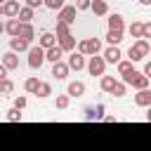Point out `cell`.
Returning <instances> with one entry per match:
<instances>
[{"label": "cell", "instance_id": "37", "mask_svg": "<svg viewBox=\"0 0 151 151\" xmlns=\"http://www.w3.org/2000/svg\"><path fill=\"white\" fill-rule=\"evenodd\" d=\"M24 5L31 9H38V7H45V0H24Z\"/></svg>", "mask_w": 151, "mask_h": 151}, {"label": "cell", "instance_id": "24", "mask_svg": "<svg viewBox=\"0 0 151 151\" xmlns=\"http://www.w3.org/2000/svg\"><path fill=\"white\" fill-rule=\"evenodd\" d=\"M33 17H35V9H31V7H26V5H24V7L19 9V17H17V19H19L21 24H31V21H33Z\"/></svg>", "mask_w": 151, "mask_h": 151}, {"label": "cell", "instance_id": "32", "mask_svg": "<svg viewBox=\"0 0 151 151\" xmlns=\"http://www.w3.org/2000/svg\"><path fill=\"white\" fill-rule=\"evenodd\" d=\"M14 92V83L7 78V80H0V94H12Z\"/></svg>", "mask_w": 151, "mask_h": 151}, {"label": "cell", "instance_id": "7", "mask_svg": "<svg viewBox=\"0 0 151 151\" xmlns=\"http://www.w3.org/2000/svg\"><path fill=\"white\" fill-rule=\"evenodd\" d=\"M101 57H104L106 64H116V66L123 61V52H120V47H106Z\"/></svg>", "mask_w": 151, "mask_h": 151}, {"label": "cell", "instance_id": "29", "mask_svg": "<svg viewBox=\"0 0 151 151\" xmlns=\"http://www.w3.org/2000/svg\"><path fill=\"white\" fill-rule=\"evenodd\" d=\"M68 104H71V97H68V94H57V99H54V106H57L59 111L68 109Z\"/></svg>", "mask_w": 151, "mask_h": 151}, {"label": "cell", "instance_id": "11", "mask_svg": "<svg viewBox=\"0 0 151 151\" xmlns=\"http://www.w3.org/2000/svg\"><path fill=\"white\" fill-rule=\"evenodd\" d=\"M19 9H21V5H19V0H7V2L2 5V12H5V19H17V17H19Z\"/></svg>", "mask_w": 151, "mask_h": 151}, {"label": "cell", "instance_id": "4", "mask_svg": "<svg viewBox=\"0 0 151 151\" xmlns=\"http://www.w3.org/2000/svg\"><path fill=\"white\" fill-rule=\"evenodd\" d=\"M104 71H106V61H104V57H101V54L90 57V61H87V73L94 76V78H101Z\"/></svg>", "mask_w": 151, "mask_h": 151}, {"label": "cell", "instance_id": "34", "mask_svg": "<svg viewBox=\"0 0 151 151\" xmlns=\"http://www.w3.org/2000/svg\"><path fill=\"white\" fill-rule=\"evenodd\" d=\"M45 7L52 9V12H59L61 7H66V2L64 0H45Z\"/></svg>", "mask_w": 151, "mask_h": 151}, {"label": "cell", "instance_id": "47", "mask_svg": "<svg viewBox=\"0 0 151 151\" xmlns=\"http://www.w3.org/2000/svg\"><path fill=\"white\" fill-rule=\"evenodd\" d=\"M0 17H5V12H2V5H0Z\"/></svg>", "mask_w": 151, "mask_h": 151}, {"label": "cell", "instance_id": "48", "mask_svg": "<svg viewBox=\"0 0 151 151\" xmlns=\"http://www.w3.org/2000/svg\"><path fill=\"white\" fill-rule=\"evenodd\" d=\"M5 2H7V0H0V5H5Z\"/></svg>", "mask_w": 151, "mask_h": 151}, {"label": "cell", "instance_id": "5", "mask_svg": "<svg viewBox=\"0 0 151 151\" xmlns=\"http://www.w3.org/2000/svg\"><path fill=\"white\" fill-rule=\"evenodd\" d=\"M76 14H78V9H76V5H66V7H61L59 12H57V21H64V24H73L76 21Z\"/></svg>", "mask_w": 151, "mask_h": 151}, {"label": "cell", "instance_id": "17", "mask_svg": "<svg viewBox=\"0 0 151 151\" xmlns=\"http://www.w3.org/2000/svg\"><path fill=\"white\" fill-rule=\"evenodd\" d=\"M66 52L59 47V45H54V47H50V50H45V59L50 61V64H57V61H61V57H64Z\"/></svg>", "mask_w": 151, "mask_h": 151}, {"label": "cell", "instance_id": "22", "mask_svg": "<svg viewBox=\"0 0 151 151\" xmlns=\"http://www.w3.org/2000/svg\"><path fill=\"white\" fill-rule=\"evenodd\" d=\"M118 80L113 78V76H101L99 78V87H101V92H106V94H111L113 92V85H116Z\"/></svg>", "mask_w": 151, "mask_h": 151}, {"label": "cell", "instance_id": "44", "mask_svg": "<svg viewBox=\"0 0 151 151\" xmlns=\"http://www.w3.org/2000/svg\"><path fill=\"white\" fill-rule=\"evenodd\" d=\"M139 5H144V7H149V5H151V0H139Z\"/></svg>", "mask_w": 151, "mask_h": 151}, {"label": "cell", "instance_id": "45", "mask_svg": "<svg viewBox=\"0 0 151 151\" xmlns=\"http://www.w3.org/2000/svg\"><path fill=\"white\" fill-rule=\"evenodd\" d=\"M146 120H149V123H151V106H149V109H146Z\"/></svg>", "mask_w": 151, "mask_h": 151}, {"label": "cell", "instance_id": "38", "mask_svg": "<svg viewBox=\"0 0 151 151\" xmlns=\"http://www.w3.org/2000/svg\"><path fill=\"white\" fill-rule=\"evenodd\" d=\"M142 38L149 40L151 38V21H144V31H142Z\"/></svg>", "mask_w": 151, "mask_h": 151}, {"label": "cell", "instance_id": "35", "mask_svg": "<svg viewBox=\"0 0 151 151\" xmlns=\"http://www.w3.org/2000/svg\"><path fill=\"white\" fill-rule=\"evenodd\" d=\"M26 104H28V99H26L24 94H19V97H14V109H19V111H24V109H26Z\"/></svg>", "mask_w": 151, "mask_h": 151}, {"label": "cell", "instance_id": "15", "mask_svg": "<svg viewBox=\"0 0 151 151\" xmlns=\"http://www.w3.org/2000/svg\"><path fill=\"white\" fill-rule=\"evenodd\" d=\"M57 40H59V38H57L52 31H45V33L38 38V45H40L42 50H50V47H54V45H57Z\"/></svg>", "mask_w": 151, "mask_h": 151}, {"label": "cell", "instance_id": "19", "mask_svg": "<svg viewBox=\"0 0 151 151\" xmlns=\"http://www.w3.org/2000/svg\"><path fill=\"white\" fill-rule=\"evenodd\" d=\"M19 28H21V21H19V19H7V21H5V33H7V35L17 38V35H19Z\"/></svg>", "mask_w": 151, "mask_h": 151}, {"label": "cell", "instance_id": "42", "mask_svg": "<svg viewBox=\"0 0 151 151\" xmlns=\"http://www.w3.org/2000/svg\"><path fill=\"white\" fill-rule=\"evenodd\" d=\"M7 73H9V71H7V68L0 64V80H7Z\"/></svg>", "mask_w": 151, "mask_h": 151}, {"label": "cell", "instance_id": "30", "mask_svg": "<svg viewBox=\"0 0 151 151\" xmlns=\"http://www.w3.org/2000/svg\"><path fill=\"white\" fill-rule=\"evenodd\" d=\"M132 68H134V66H132V61H130V59H123V61L118 64V76L123 78V76H127Z\"/></svg>", "mask_w": 151, "mask_h": 151}, {"label": "cell", "instance_id": "43", "mask_svg": "<svg viewBox=\"0 0 151 151\" xmlns=\"http://www.w3.org/2000/svg\"><path fill=\"white\" fill-rule=\"evenodd\" d=\"M101 120H104V123H116V120H118V118H116V116H104V118H101Z\"/></svg>", "mask_w": 151, "mask_h": 151}, {"label": "cell", "instance_id": "46", "mask_svg": "<svg viewBox=\"0 0 151 151\" xmlns=\"http://www.w3.org/2000/svg\"><path fill=\"white\" fill-rule=\"evenodd\" d=\"M5 33V21H0V35Z\"/></svg>", "mask_w": 151, "mask_h": 151}, {"label": "cell", "instance_id": "31", "mask_svg": "<svg viewBox=\"0 0 151 151\" xmlns=\"http://www.w3.org/2000/svg\"><path fill=\"white\" fill-rule=\"evenodd\" d=\"M127 94V85L123 83V80H118L116 85H113V92H111V97H125Z\"/></svg>", "mask_w": 151, "mask_h": 151}, {"label": "cell", "instance_id": "20", "mask_svg": "<svg viewBox=\"0 0 151 151\" xmlns=\"http://www.w3.org/2000/svg\"><path fill=\"white\" fill-rule=\"evenodd\" d=\"M106 42H109V47H118L120 42H123V31H106Z\"/></svg>", "mask_w": 151, "mask_h": 151}, {"label": "cell", "instance_id": "26", "mask_svg": "<svg viewBox=\"0 0 151 151\" xmlns=\"http://www.w3.org/2000/svg\"><path fill=\"white\" fill-rule=\"evenodd\" d=\"M52 94V85L50 83H45V80H40V85H38V92H35V97L38 99H47Z\"/></svg>", "mask_w": 151, "mask_h": 151}, {"label": "cell", "instance_id": "25", "mask_svg": "<svg viewBox=\"0 0 151 151\" xmlns=\"http://www.w3.org/2000/svg\"><path fill=\"white\" fill-rule=\"evenodd\" d=\"M142 31H144V21H132L130 26H127V33L132 35V38H142Z\"/></svg>", "mask_w": 151, "mask_h": 151}, {"label": "cell", "instance_id": "8", "mask_svg": "<svg viewBox=\"0 0 151 151\" xmlns=\"http://www.w3.org/2000/svg\"><path fill=\"white\" fill-rule=\"evenodd\" d=\"M68 68L71 71H83V68H87V61H85V57L80 54V52H71V57H68Z\"/></svg>", "mask_w": 151, "mask_h": 151}, {"label": "cell", "instance_id": "2", "mask_svg": "<svg viewBox=\"0 0 151 151\" xmlns=\"http://www.w3.org/2000/svg\"><path fill=\"white\" fill-rule=\"evenodd\" d=\"M123 83H125L127 87H132L134 92H139V90H146L151 80H149V78H146V76H144L142 71H137V68H132V71H130L127 76H123Z\"/></svg>", "mask_w": 151, "mask_h": 151}, {"label": "cell", "instance_id": "28", "mask_svg": "<svg viewBox=\"0 0 151 151\" xmlns=\"http://www.w3.org/2000/svg\"><path fill=\"white\" fill-rule=\"evenodd\" d=\"M38 85H40L38 78H26V80H24V90H26L28 94H35V92H38Z\"/></svg>", "mask_w": 151, "mask_h": 151}, {"label": "cell", "instance_id": "41", "mask_svg": "<svg viewBox=\"0 0 151 151\" xmlns=\"http://www.w3.org/2000/svg\"><path fill=\"white\" fill-rule=\"evenodd\" d=\"M142 73H144V76L151 80V61H146V64H144V71H142Z\"/></svg>", "mask_w": 151, "mask_h": 151}, {"label": "cell", "instance_id": "36", "mask_svg": "<svg viewBox=\"0 0 151 151\" xmlns=\"http://www.w3.org/2000/svg\"><path fill=\"white\" fill-rule=\"evenodd\" d=\"M92 7V0H76V9L78 12H85V9H90Z\"/></svg>", "mask_w": 151, "mask_h": 151}, {"label": "cell", "instance_id": "3", "mask_svg": "<svg viewBox=\"0 0 151 151\" xmlns=\"http://www.w3.org/2000/svg\"><path fill=\"white\" fill-rule=\"evenodd\" d=\"M47 59H45V50L40 47V45H31V50H28V66L35 71H40L42 68V64H45Z\"/></svg>", "mask_w": 151, "mask_h": 151}, {"label": "cell", "instance_id": "16", "mask_svg": "<svg viewBox=\"0 0 151 151\" xmlns=\"http://www.w3.org/2000/svg\"><path fill=\"white\" fill-rule=\"evenodd\" d=\"M9 50L12 52H28L31 50V42L28 40H24V38H9Z\"/></svg>", "mask_w": 151, "mask_h": 151}, {"label": "cell", "instance_id": "33", "mask_svg": "<svg viewBox=\"0 0 151 151\" xmlns=\"http://www.w3.org/2000/svg\"><path fill=\"white\" fill-rule=\"evenodd\" d=\"M21 118H24V116H21V111H19V109H14V106H12V109L7 111V120H9V123H21Z\"/></svg>", "mask_w": 151, "mask_h": 151}, {"label": "cell", "instance_id": "27", "mask_svg": "<svg viewBox=\"0 0 151 151\" xmlns=\"http://www.w3.org/2000/svg\"><path fill=\"white\" fill-rule=\"evenodd\" d=\"M54 35H57V38L71 35V26H68V24H64V21H57V26H54Z\"/></svg>", "mask_w": 151, "mask_h": 151}, {"label": "cell", "instance_id": "40", "mask_svg": "<svg viewBox=\"0 0 151 151\" xmlns=\"http://www.w3.org/2000/svg\"><path fill=\"white\" fill-rule=\"evenodd\" d=\"M94 116H97V120H101V118H104V106H101V104H97V106H94Z\"/></svg>", "mask_w": 151, "mask_h": 151}, {"label": "cell", "instance_id": "1", "mask_svg": "<svg viewBox=\"0 0 151 151\" xmlns=\"http://www.w3.org/2000/svg\"><path fill=\"white\" fill-rule=\"evenodd\" d=\"M149 52H151L149 40L139 38V40H134V42L130 45V50H127V59H130L132 64H137V61H142L144 57H149Z\"/></svg>", "mask_w": 151, "mask_h": 151}, {"label": "cell", "instance_id": "12", "mask_svg": "<svg viewBox=\"0 0 151 151\" xmlns=\"http://www.w3.org/2000/svg\"><path fill=\"white\" fill-rule=\"evenodd\" d=\"M68 73H71V68H68L66 61H57V64H52V76H54L57 80H66Z\"/></svg>", "mask_w": 151, "mask_h": 151}, {"label": "cell", "instance_id": "39", "mask_svg": "<svg viewBox=\"0 0 151 151\" xmlns=\"http://www.w3.org/2000/svg\"><path fill=\"white\" fill-rule=\"evenodd\" d=\"M85 120H97V116H94V106H87V109H85Z\"/></svg>", "mask_w": 151, "mask_h": 151}, {"label": "cell", "instance_id": "23", "mask_svg": "<svg viewBox=\"0 0 151 151\" xmlns=\"http://www.w3.org/2000/svg\"><path fill=\"white\" fill-rule=\"evenodd\" d=\"M17 38H24V40L33 42V38H35V28H33L31 24H21V28H19V35H17Z\"/></svg>", "mask_w": 151, "mask_h": 151}, {"label": "cell", "instance_id": "6", "mask_svg": "<svg viewBox=\"0 0 151 151\" xmlns=\"http://www.w3.org/2000/svg\"><path fill=\"white\" fill-rule=\"evenodd\" d=\"M0 64H2L7 71H17V68H19V54L12 52V50H7V52L2 54V59H0Z\"/></svg>", "mask_w": 151, "mask_h": 151}, {"label": "cell", "instance_id": "18", "mask_svg": "<svg viewBox=\"0 0 151 151\" xmlns=\"http://www.w3.org/2000/svg\"><path fill=\"white\" fill-rule=\"evenodd\" d=\"M97 17H106L109 14V2L106 0H92V7H90Z\"/></svg>", "mask_w": 151, "mask_h": 151}, {"label": "cell", "instance_id": "14", "mask_svg": "<svg viewBox=\"0 0 151 151\" xmlns=\"http://www.w3.org/2000/svg\"><path fill=\"white\" fill-rule=\"evenodd\" d=\"M57 45H59L64 52H76V47H78V40H76V35L71 33V35H64V38H59V40H57Z\"/></svg>", "mask_w": 151, "mask_h": 151}, {"label": "cell", "instance_id": "9", "mask_svg": "<svg viewBox=\"0 0 151 151\" xmlns=\"http://www.w3.org/2000/svg\"><path fill=\"white\" fill-rule=\"evenodd\" d=\"M66 94H68L71 99L83 97V94H85V83H83V80H71L68 87H66Z\"/></svg>", "mask_w": 151, "mask_h": 151}, {"label": "cell", "instance_id": "10", "mask_svg": "<svg viewBox=\"0 0 151 151\" xmlns=\"http://www.w3.org/2000/svg\"><path fill=\"white\" fill-rule=\"evenodd\" d=\"M132 99H134V106H139V109H149V106H151V90H149V87H146V90H139Z\"/></svg>", "mask_w": 151, "mask_h": 151}, {"label": "cell", "instance_id": "13", "mask_svg": "<svg viewBox=\"0 0 151 151\" xmlns=\"http://www.w3.org/2000/svg\"><path fill=\"white\" fill-rule=\"evenodd\" d=\"M106 24H109V31H125V21H123V14H118V12L109 14Z\"/></svg>", "mask_w": 151, "mask_h": 151}, {"label": "cell", "instance_id": "21", "mask_svg": "<svg viewBox=\"0 0 151 151\" xmlns=\"http://www.w3.org/2000/svg\"><path fill=\"white\" fill-rule=\"evenodd\" d=\"M85 42H87V57H94V54L101 52V40L99 38H85Z\"/></svg>", "mask_w": 151, "mask_h": 151}]
</instances>
